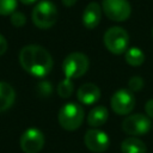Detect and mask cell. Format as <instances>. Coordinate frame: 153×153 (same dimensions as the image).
<instances>
[{
	"label": "cell",
	"mask_w": 153,
	"mask_h": 153,
	"mask_svg": "<svg viewBox=\"0 0 153 153\" xmlns=\"http://www.w3.org/2000/svg\"><path fill=\"white\" fill-rule=\"evenodd\" d=\"M19 62L24 71L37 78L48 75L54 63L49 51L37 44L25 45L19 53Z\"/></svg>",
	"instance_id": "cell-1"
},
{
	"label": "cell",
	"mask_w": 153,
	"mask_h": 153,
	"mask_svg": "<svg viewBox=\"0 0 153 153\" xmlns=\"http://www.w3.org/2000/svg\"><path fill=\"white\" fill-rule=\"evenodd\" d=\"M31 18L38 29H49L54 26L57 20V8L54 2L42 0L35 5Z\"/></svg>",
	"instance_id": "cell-2"
},
{
	"label": "cell",
	"mask_w": 153,
	"mask_h": 153,
	"mask_svg": "<svg viewBox=\"0 0 153 153\" xmlns=\"http://www.w3.org/2000/svg\"><path fill=\"white\" fill-rule=\"evenodd\" d=\"M104 44L106 49L115 54L120 55L127 51L129 44V35L128 32L120 26H112L108 29L104 33Z\"/></svg>",
	"instance_id": "cell-3"
},
{
	"label": "cell",
	"mask_w": 153,
	"mask_h": 153,
	"mask_svg": "<svg viewBox=\"0 0 153 153\" xmlns=\"http://www.w3.org/2000/svg\"><path fill=\"white\" fill-rule=\"evenodd\" d=\"M59 123L66 130L78 129L84 120V110L76 103H67L59 111Z\"/></svg>",
	"instance_id": "cell-4"
},
{
	"label": "cell",
	"mask_w": 153,
	"mask_h": 153,
	"mask_svg": "<svg viewBox=\"0 0 153 153\" xmlns=\"http://www.w3.org/2000/svg\"><path fill=\"white\" fill-rule=\"evenodd\" d=\"M88 69V59L82 53H72L67 55L62 62V71L67 79L79 78Z\"/></svg>",
	"instance_id": "cell-5"
},
{
	"label": "cell",
	"mask_w": 153,
	"mask_h": 153,
	"mask_svg": "<svg viewBox=\"0 0 153 153\" xmlns=\"http://www.w3.org/2000/svg\"><path fill=\"white\" fill-rule=\"evenodd\" d=\"M102 10L104 14L114 22H124L131 13V7L128 0H103Z\"/></svg>",
	"instance_id": "cell-6"
},
{
	"label": "cell",
	"mask_w": 153,
	"mask_h": 153,
	"mask_svg": "<svg viewBox=\"0 0 153 153\" xmlns=\"http://www.w3.org/2000/svg\"><path fill=\"white\" fill-rule=\"evenodd\" d=\"M151 128V121L147 115L134 114L126 117L122 122V129L126 134L131 136L145 135Z\"/></svg>",
	"instance_id": "cell-7"
},
{
	"label": "cell",
	"mask_w": 153,
	"mask_h": 153,
	"mask_svg": "<svg viewBox=\"0 0 153 153\" xmlns=\"http://www.w3.org/2000/svg\"><path fill=\"white\" fill-rule=\"evenodd\" d=\"M110 105L117 115H128L135 106V97L131 91L122 88L111 96Z\"/></svg>",
	"instance_id": "cell-8"
},
{
	"label": "cell",
	"mask_w": 153,
	"mask_h": 153,
	"mask_svg": "<svg viewBox=\"0 0 153 153\" xmlns=\"http://www.w3.org/2000/svg\"><path fill=\"white\" fill-rule=\"evenodd\" d=\"M43 146L44 135L37 128H29L20 136V148L24 153H38Z\"/></svg>",
	"instance_id": "cell-9"
},
{
	"label": "cell",
	"mask_w": 153,
	"mask_h": 153,
	"mask_svg": "<svg viewBox=\"0 0 153 153\" xmlns=\"http://www.w3.org/2000/svg\"><path fill=\"white\" fill-rule=\"evenodd\" d=\"M84 141L86 147L94 153H102L106 151L110 145V139L106 135V133L99 129L87 130L84 136Z\"/></svg>",
	"instance_id": "cell-10"
},
{
	"label": "cell",
	"mask_w": 153,
	"mask_h": 153,
	"mask_svg": "<svg viewBox=\"0 0 153 153\" xmlns=\"http://www.w3.org/2000/svg\"><path fill=\"white\" fill-rule=\"evenodd\" d=\"M102 11H103L102 6L98 2H96V1L90 2L82 12L81 20H82L84 26L87 29L97 27L98 24L100 23V19H102Z\"/></svg>",
	"instance_id": "cell-11"
},
{
	"label": "cell",
	"mask_w": 153,
	"mask_h": 153,
	"mask_svg": "<svg viewBox=\"0 0 153 153\" xmlns=\"http://www.w3.org/2000/svg\"><path fill=\"white\" fill-rule=\"evenodd\" d=\"M76 97H78V100L85 105L94 104L100 98V90L96 84L86 82L79 87L76 92Z\"/></svg>",
	"instance_id": "cell-12"
},
{
	"label": "cell",
	"mask_w": 153,
	"mask_h": 153,
	"mask_svg": "<svg viewBox=\"0 0 153 153\" xmlns=\"http://www.w3.org/2000/svg\"><path fill=\"white\" fill-rule=\"evenodd\" d=\"M16 99V91L8 84L0 81V112L10 109Z\"/></svg>",
	"instance_id": "cell-13"
},
{
	"label": "cell",
	"mask_w": 153,
	"mask_h": 153,
	"mask_svg": "<svg viewBox=\"0 0 153 153\" xmlns=\"http://www.w3.org/2000/svg\"><path fill=\"white\" fill-rule=\"evenodd\" d=\"M108 117H109L108 109L105 106L98 105V106H94L88 112V115H87V123L91 127L98 128V127L105 124V122L108 121Z\"/></svg>",
	"instance_id": "cell-14"
},
{
	"label": "cell",
	"mask_w": 153,
	"mask_h": 153,
	"mask_svg": "<svg viewBox=\"0 0 153 153\" xmlns=\"http://www.w3.org/2000/svg\"><path fill=\"white\" fill-rule=\"evenodd\" d=\"M146 149L147 147L143 141L135 136L127 137L121 143L122 153H146Z\"/></svg>",
	"instance_id": "cell-15"
},
{
	"label": "cell",
	"mask_w": 153,
	"mask_h": 153,
	"mask_svg": "<svg viewBox=\"0 0 153 153\" xmlns=\"http://www.w3.org/2000/svg\"><path fill=\"white\" fill-rule=\"evenodd\" d=\"M124 59H126V62L133 67H137V66H141L145 61V54L143 51L140 49V48H136V47H133V48H129L127 49L126 51V55H124Z\"/></svg>",
	"instance_id": "cell-16"
},
{
	"label": "cell",
	"mask_w": 153,
	"mask_h": 153,
	"mask_svg": "<svg viewBox=\"0 0 153 153\" xmlns=\"http://www.w3.org/2000/svg\"><path fill=\"white\" fill-rule=\"evenodd\" d=\"M57 93L61 98H68L73 93V82L71 79L65 78L59 85H57Z\"/></svg>",
	"instance_id": "cell-17"
},
{
	"label": "cell",
	"mask_w": 153,
	"mask_h": 153,
	"mask_svg": "<svg viewBox=\"0 0 153 153\" xmlns=\"http://www.w3.org/2000/svg\"><path fill=\"white\" fill-rule=\"evenodd\" d=\"M16 8L17 0H0V16H11Z\"/></svg>",
	"instance_id": "cell-18"
},
{
	"label": "cell",
	"mask_w": 153,
	"mask_h": 153,
	"mask_svg": "<svg viewBox=\"0 0 153 153\" xmlns=\"http://www.w3.org/2000/svg\"><path fill=\"white\" fill-rule=\"evenodd\" d=\"M143 87V80L141 76L139 75H135V76H131L128 81V88L131 91V92H136V91H140L141 88Z\"/></svg>",
	"instance_id": "cell-19"
},
{
	"label": "cell",
	"mask_w": 153,
	"mask_h": 153,
	"mask_svg": "<svg viewBox=\"0 0 153 153\" xmlns=\"http://www.w3.org/2000/svg\"><path fill=\"white\" fill-rule=\"evenodd\" d=\"M11 23H12L13 26L20 27V26H24L25 25L26 18H25V16L22 12H13L11 14Z\"/></svg>",
	"instance_id": "cell-20"
},
{
	"label": "cell",
	"mask_w": 153,
	"mask_h": 153,
	"mask_svg": "<svg viewBox=\"0 0 153 153\" xmlns=\"http://www.w3.org/2000/svg\"><path fill=\"white\" fill-rule=\"evenodd\" d=\"M37 91H38V94L39 96L48 97L50 94V92H51V85H50V82H48V81L39 82L38 86H37Z\"/></svg>",
	"instance_id": "cell-21"
},
{
	"label": "cell",
	"mask_w": 153,
	"mask_h": 153,
	"mask_svg": "<svg viewBox=\"0 0 153 153\" xmlns=\"http://www.w3.org/2000/svg\"><path fill=\"white\" fill-rule=\"evenodd\" d=\"M145 111H146V115L149 117V118H153V99H149L146 105H145Z\"/></svg>",
	"instance_id": "cell-22"
},
{
	"label": "cell",
	"mask_w": 153,
	"mask_h": 153,
	"mask_svg": "<svg viewBox=\"0 0 153 153\" xmlns=\"http://www.w3.org/2000/svg\"><path fill=\"white\" fill-rule=\"evenodd\" d=\"M6 50H7V41H6V38L0 33V56L4 55V54L6 53Z\"/></svg>",
	"instance_id": "cell-23"
},
{
	"label": "cell",
	"mask_w": 153,
	"mask_h": 153,
	"mask_svg": "<svg viewBox=\"0 0 153 153\" xmlns=\"http://www.w3.org/2000/svg\"><path fill=\"white\" fill-rule=\"evenodd\" d=\"M61 1H62V4H63L66 7H71V6H74L78 0H61Z\"/></svg>",
	"instance_id": "cell-24"
},
{
	"label": "cell",
	"mask_w": 153,
	"mask_h": 153,
	"mask_svg": "<svg viewBox=\"0 0 153 153\" xmlns=\"http://www.w3.org/2000/svg\"><path fill=\"white\" fill-rule=\"evenodd\" d=\"M22 4H24V5H32V4H35L37 0H19Z\"/></svg>",
	"instance_id": "cell-25"
},
{
	"label": "cell",
	"mask_w": 153,
	"mask_h": 153,
	"mask_svg": "<svg viewBox=\"0 0 153 153\" xmlns=\"http://www.w3.org/2000/svg\"><path fill=\"white\" fill-rule=\"evenodd\" d=\"M152 35H153V30H152Z\"/></svg>",
	"instance_id": "cell-26"
}]
</instances>
